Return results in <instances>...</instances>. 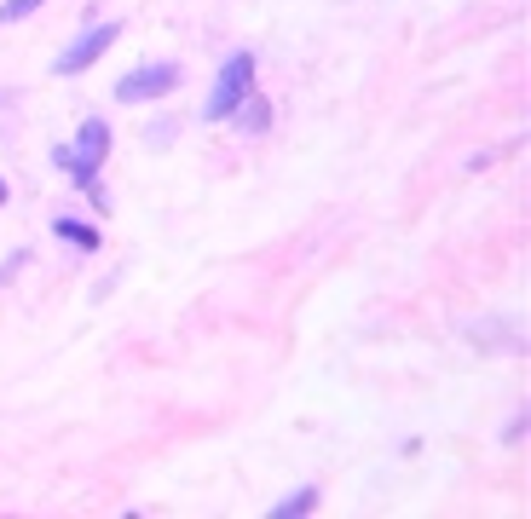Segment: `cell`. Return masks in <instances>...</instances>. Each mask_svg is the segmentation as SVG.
<instances>
[{"mask_svg": "<svg viewBox=\"0 0 531 519\" xmlns=\"http://www.w3.org/2000/svg\"><path fill=\"white\" fill-rule=\"evenodd\" d=\"M40 0H12V6H0V18H23V12H35Z\"/></svg>", "mask_w": 531, "mask_h": 519, "instance_id": "6", "label": "cell"}, {"mask_svg": "<svg viewBox=\"0 0 531 519\" xmlns=\"http://www.w3.org/2000/svg\"><path fill=\"white\" fill-rule=\"evenodd\" d=\"M168 87H173V70H168V64H151V70H139L133 81H121L116 92L133 104V99H156V92H168Z\"/></svg>", "mask_w": 531, "mask_h": 519, "instance_id": "2", "label": "cell"}, {"mask_svg": "<svg viewBox=\"0 0 531 519\" xmlns=\"http://www.w3.org/2000/svg\"><path fill=\"white\" fill-rule=\"evenodd\" d=\"M249 75H254L249 58H231L226 75H220V87H214V104H208V110H214V116H231V110H237V99L249 92Z\"/></svg>", "mask_w": 531, "mask_h": 519, "instance_id": "1", "label": "cell"}, {"mask_svg": "<svg viewBox=\"0 0 531 519\" xmlns=\"http://www.w3.org/2000/svg\"><path fill=\"white\" fill-rule=\"evenodd\" d=\"M306 508H312V490H301V497H289L278 514H306Z\"/></svg>", "mask_w": 531, "mask_h": 519, "instance_id": "5", "label": "cell"}, {"mask_svg": "<svg viewBox=\"0 0 531 519\" xmlns=\"http://www.w3.org/2000/svg\"><path fill=\"white\" fill-rule=\"evenodd\" d=\"M111 40H116V30H99V35L87 40V47L64 52V58H58V70H81V64H93V58H99V52H104V47H111Z\"/></svg>", "mask_w": 531, "mask_h": 519, "instance_id": "4", "label": "cell"}, {"mask_svg": "<svg viewBox=\"0 0 531 519\" xmlns=\"http://www.w3.org/2000/svg\"><path fill=\"white\" fill-rule=\"evenodd\" d=\"M0 197H6V185H0Z\"/></svg>", "mask_w": 531, "mask_h": 519, "instance_id": "7", "label": "cell"}, {"mask_svg": "<svg viewBox=\"0 0 531 519\" xmlns=\"http://www.w3.org/2000/svg\"><path fill=\"white\" fill-rule=\"evenodd\" d=\"M104 145H111V139H104V128H99V121H87V128H81V145H75V162H81V173H93V168H99Z\"/></svg>", "mask_w": 531, "mask_h": 519, "instance_id": "3", "label": "cell"}]
</instances>
